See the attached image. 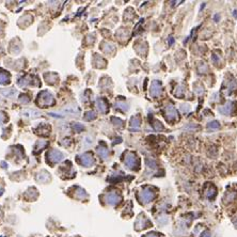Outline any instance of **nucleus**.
<instances>
[{
	"mask_svg": "<svg viewBox=\"0 0 237 237\" xmlns=\"http://www.w3.org/2000/svg\"><path fill=\"white\" fill-rule=\"evenodd\" d=\"M208 128H212V129H217V128H219L218 122H216V121L211 122V123L208 124Z\"/></svg>",
	"mask_w": 237,
	"mask_h": 237,
	"instance_id": "obj_1",
	"label": "nucleus"
}]
</instances>
